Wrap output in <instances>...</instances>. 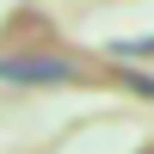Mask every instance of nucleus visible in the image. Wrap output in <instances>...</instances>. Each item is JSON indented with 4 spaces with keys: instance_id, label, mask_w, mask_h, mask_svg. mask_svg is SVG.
Returning a JSON list of instances; mask_svg holds the SVG:
<instances>
[{
    "instance_id": "nucleus-1",
    "label": "nucleus",
    "mask_w": 154,
    "mask_h": 154,
    "mask_svg": "<svg viewBox=\"0 0 154 154\" xmlns=\"http://www.w3.org/2000/svg\"><path fill=\"white\" fill-rule=\"evenodd\" d=\"M68 62H56V56H0V80H19V86H62L68 80Z\"/></svg>"
},
{
    "instance_id": "nucleus-2",
    "label": "nucleus",
    "mask_w": 154,
    "mask_h": 154,
    "mask_svg": "<svg viewBox=\"0 0 154 154\" xmlns=\"http://www.w3.org/2000/svg\"><path fill=\"white\" fill-rule=\"evenodd\" d=\"M117 56H130V62H142V56H154V37H123V43H117Z\"/></svg>"
}]
</instances>
